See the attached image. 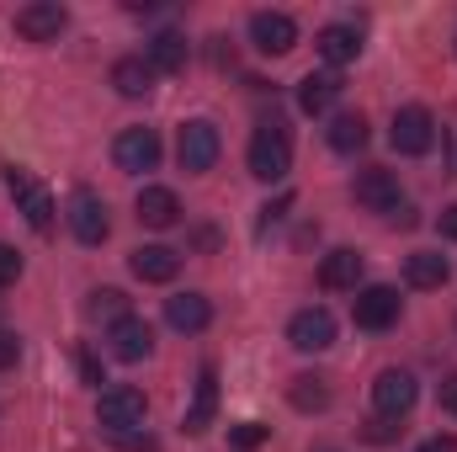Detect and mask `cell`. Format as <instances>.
I'll use <instances>...</instances> for the list:
<instances>
[{
	"instance_id": "cell-1",
	"label": "cell",
	"mask_w": 457,
	"mask_h": 452,
	"mask_svg": "<svg viewBox=\"0 0 457 452\" xmlns=\"http://www.w3.org/2000/svg\"><path fill=\"white\" fill-rule=\"evenodd\" d=\"M0 176H5V192H11L16 213L37 229V234H48V229H54V197H48V187H43L27 165H5Z\"/></svg>"
},
{
	"instance_id": "cell-2",
	"label": "cell",
	"mask_w": 457,
	"mask_h": 452,
	"mask_svg": "<svg viewBox=\"0 0 457 452\" xmlns=\"http://www.w3.org/2000/svg\"><path fill=\"white\" fill-rule=\"evenodd\" d=\"M293 171V138L282 122H261L250 138V176L255 181H282Z\"/></svg>"
},
{
	"instance_id": "cell-3",
	"label": "cell",
	"mask_w": 457,
	"mask_h": 452,
	"mask_svg": "<svg viewBox=\"0 0 457 452\" xmlns=\"http://www.w3.org/2000/svg\"><path fill=\"white\" fill-rule=\"evenodd\" d=\"M219 149H224V138H219V128H213L208 117L181 122V133H176V160H181V171H192V176L213 171V165H219Z\"/></svg>"
},
{
	"instance_id": "cell-4",
	"label": "cell",
	"mask_w": 457,
	"mask_h": 452,
	"mask_svg": "<svg viewBox=\"0 0 457 452\" xmlns=\"http://www.w3.org/2000/svg\"><path fill=\"white\" fill-rule=\"evenodd\" d=\"M144 415H149V399H144V389H133V383L107 389V394H102V405H96V421H102V431H107V437L138 431V426H144Z\"/></svg>"
},
{
	"instance_id": "cell-5",
	"label": "cell",
	"mask_w": 457,
	"mask_h": 452,
	"mask_svg": "<svg viewBox=\"0 0 457 452\" xmlns=\"http://www.w3.org/2000/svg\"><path fill=\"white\" fill-rule=\"evenodd\" d=\"M415 399H420V383H415L404 367H388V372H378V383H372V405H378V415H388V421H404V415L415 410Z\"/></svg>"
},
{
	"instance_id": "cell-6",
	"label": "cell",
	"mask_w": 457,
	"mask_h": 452,
	"mask_svg": "<svg viewBox=\"0 0 457 452\" xmlns=\"http://www.w3.org/2000/svg\"><path fill=\"white\" fill-rule=\"evenodd\" d=\"M112 160H117V171H128V176L154 171L160 165V133L154 128H122L112 144Z\"/></svg>"
},
{
	"instance_id": "cell-7",
	"label": "cell",
	"mask_w": 457,
	"mask_h": 452,
	"mask_svg": "<svg viewBox=\"0 0 457 452\" xmlns=\"http://www.w3.org/2000/svg\"><path fill=\"white\" fill-rule=\"evenodd\" d=\"M250 43H255L261 54L282 59V54L298 48V21H293L287 11H255V16H250Z\"/></svg>"
},
{
	"instance_id": "cell-8",
	"label": "cell",
	"mask_w": 457,
	"mask_h": 452,
	"mask_svg": "<svg viewBox=\"0 0 457 452\" xmlns=\"http://www.w3.org/2000/svg\"><path fill=\"white\" fill-rule=\"evenodd\" d=\"M64 219H70V229H75L80 245H102L107 229H112L107 224V203H102L91 187H75V192H70V213H64Z\"/></svg>"
},
{
	"instance_id": "cell-9",
	"label": "cell",
	"mask_w": 457,
	"mask_h": 452,
	"mask_svg": "<svg viewBox=\"0 0 457 452\" xmlns=\"http://www.w3.org/2000/svg\"><path fill=\"white\" fill-rule=\"evenodd\" d=\"M351 320H356L361 331H388V325L399 320V293L383 288V282L356 288V298H351Z\"/></svg>"
},
{
	"instance_id": "cell-10",
	"label": "cell",
	"mask_w": 457,
	"mask_h": 452,
	"mask_svg": "<svg viewBox=\"0 0 457 452\" xmlns=\"http://www.w3.org/2000/svg\"><path fill=\"white\" fill-rule=\"evenodd\" d=\"M388 138H394L399 155H426V149L436 144V117L426 113V107H399V113H394V128H388Z\"/></svg>"
},
{
	"instance_id": "cell-11",
	"label": "cell",
	"mask_w": 457,
	"mask_h": 452,
	"mask_svg": "<svg viewBox=\"0 0 457 452\" xmlns=\"http://www.w3.org/2000/svg\"><path fill=\"white\" fill-rule=\"evenodd\" d=\"M356 203L367 208V213H394L404 197H399V176L394 171H383V165H367V171H356Z\"/></svg>"
},
{
	"instance_id": "cell-12",
	"label": "cell",
	"mask_w": 457,
	"mask_h": 452,
	"mask_svg": "<svg viewBox=\"0 0 457 452\" xmlns=\"http://www.w3.org/2000/svg\"><path fill=\"white\" fill-rule=\"evenodd\" d=\"M64 21H70V11H64L59 0H32V5L16 11V32H21L27 43H54V38L64 32Z\"/></svg>"
},
{
	"instance_id": "cell-13",
	"label": "cell",
	"mask_w": 457,
	"mask_h": 452,
	"mask_svg": "<svg viewBox=\"0 0 457 452\" xmlns=\"http://www.w3.org/2000/svg\"><path fill=\"white\" fill-rule=\"evenodd\" d=\"M287 340L298 346V351H325V346H336V314L330 309H298L293 320H287Z\"/></svg>"
},
{
	"instance_id": "cell-14",
	"label": "cell",
	"mask_w": 457,
	"mask_h": 452,
	"mask_svg": "<svg viewBox=\"0 0 457 452\" xmlns=\"http://www.w3.org/2000/svg\"><path fill=\"white\" fill-rule=\"evenodd\" d=\"M213 415H219V367L208 362L203 372H197V394H192V405H187V437H203L208 426H213Z\"/></svg>"
},
{
	"instance_id": "cell-15",
	"label": "cell",
	"mask_w": 457,
	"mask_h": 452,
	"mask_svg": "<svg viewBox=\"0 0 457 452\" xmlns=\"http://www.w3.org/2000/svg\"><path fill=\"white\" fill-rule=\"evenodd\" d=\"M107 346H112L117 362H144L149 346H154V331H149V320L128 314V320H117L112 331H107Z\"/></svg>"
},
{
	"instance_id": "cell-16",
	"label": "cell",
	"mask_w": 457,
	"mask_h": 452,
	"mask_svg": "<svg viewBox=\"0 0 457 452\" xmlns=\"http://www.w3.org/2000/svg\"><path fill=\"white\" fill-rule=\"evenodd\" d=\"M128 266H133L138 282H170V277L181 272V255H176L170 245H138V250L128 255Z\"/></svg>"
},
{
	"instance_id": "cell-17",
	"label": "cell",
	"mask_w": 457,
	"mask_h": 452,
	"mask_svg": "<svg viewBox=\"0 0 457 452\" xmlns=\"http://www.w3.org/2000/svg\"><path fill=\"white\" fill-rule=\"evenodd\" d=\"M165 320H170V331H181V336H197V331H208V320H213V304H208L203 293H176V298H165Z\"/></svg>"
},
{
	"instance_id": "cell-18",
	"label": "cell",
	"mask_w": 457,
	"mask_h": 452,
	"mask_svg": "<svg viewBox=\"0 0 457 452\" xmlns=\"http://www.w3.org/2000/svg\"><path fill=\"white\" fill-rule=\"evenodd\" d=\"M138 224L144 229H176L181 224V203L170 187H144L138 192Z\"/></svg>"
},
{
	"instance_id": "cell-19",
	"label": "cell",
	"mask_w": 457,
	"mask_h": 452,
	"mask_svg": "<svg viewBox=\"0 0 457 452\" xmlns=\"http://www.w3.org/2000/svg\"><path fill=\"white\" fill-rule=\"evenodd\" d=\"M356 282H361V255L356 250H330L320 261V288L325 293H356Z\"/></svg>"
},
{
	"instance_id": "cell-20",
	"label": "cell",
	"mask_w": 457,
	"mask_h": 452,
	"mask_svg": "<svg viewBox=\"0 0 457 452\" xmlns=\"http://www.w3.org/2000/svg\"><path fill=\"white\" fill-rule=\"evenodd\" d=\"M314 48H320V59H325V64H351V59L361 54V32H356V27H345V21H330V27H320Z\"/></svg>"
},
{
	"instance_id": "cell-21",
	"label": "cell",
	"mask_w": 457,
	"mask_h": 452,
	"mask_svg": "<svg viewBox=\"0 0 457 452\" xmlns=\"http://www.w3.org/2000/svg\"><path fill=\"white\" fill-rule=\"evenodd\" d=\"M341 75L336 70H320V75H303V86H298V107L303 113H330L336 102H341Z\"/></svg>"
},
{
	"instance_id": "cell-22",
	"label": "cell",
	"mask_w": 457,
	"mask_h": 452,
	"mask_svg": "<svg viewBox=\"0 0 457 452\" xmlns=\"http://www.w3.org/2000/svg\"><path fill=\"white\" fill-rule=\"evenodd\" d=\"M144 59H149L154 75H176V70L187 64V38H181V32H154V38L144 43Z\"/></svg>"
},
{
	"instance_id": "cell-23",
	"label": "cell",
	"mask_w": 457,
	"mask_h": 452,
	"mask_svg": "<svg viewBox=\"0 0 457 452\" xmlns=\"http://www.w3.org/2000/svg\"><path fill=\"white\" fill-rule=\"evenodd\" d=\"M447 277H453V261L436 255V250H415V255L404 261V282H410V288H442Z\"/></svg>"
},
{
	"instance_id": "cell-24",
	"label": "cell",
	"mask_w": 457,
	"mask_h": 452,
	"mask_svg": "<svg viewBox=\"0 0 457 452\" xmlns=\"http://www.w3.org/2000/svg\"><path fill=\"white\" fill-rule=\"evenodd\" d=\"M112 86H117V96H144V91L154 86L149 59H144V54H138V59H117L112 64Z\"/></svg>"
},
{
	"instance_id": "cell-25",
	"label": "cell",
	"mask_w": 457,
	"mask_h": 452,
	"mask_svg": "<svg viewBox=\"0 0 457 452\" xmlns=\"http://www.w3.org/2000/svg\"><path fill=\"white\" fill-rule=\"evenodd\" d=\"M325 138H330L336 155H356V149L367 144V117L361 113H341L330 128H325Z\"/></svg>"
},
{
	"instance_id": "cell-26",
	"label": "cell",
	"mask_w": 457,
	"mask_h": 452,
	"mask_svg": "<svg viewBox=\"0 0 457 452\" xmlns=\"http://www.w3.org/2000/svg\"><path fill=\"white\" fill-rule=\"evenodd\" d=\"M86 314H91V320H107V331H112L117 320H128V293H117V288H96L91 304H86Z\"/></svg>"
},
{
	"instance_id": "cell-27",
	"label": "cell",
	"mask_w": 457,
	"mask_h": 452,
	"mask_svg": "<svg viewBox=\"0 0 457 452\" xmlns=\"http://www.w3.org/2000/svg\"><path fill=\"white\" fill-rule=\"evenodd\" d=\"M287 399L309 415V410H325V405H330V389H325V378H309V372H303V378H293Z\"/></svg>"
},
{
	"instance_id": "cell-28",
	"label": "cell",
	"mask_w": 457,
	"mask_h": 452,
	"mask_svg": "<svg viewBox=\"0 0 457 452\" xmlns=\"http://www.w3.org/2000/svg\"><path fill=\"white\" fill-rule=\"evenodd\" d=\"M271 437V426H261V421H239L234 431H228V448H239V452H255L261 442Z\"/></svg>"
},
{
	"instance_id": "cell-29",
	"label": "cell",
	"mask_w": 457,
	"mask_h": 452,
	"mask_svg": "<svg viewBox=\"0 0 457 452\" xmlns=\"http://www.w3.org/2000/svg\"><path fill=\"white\" fill-rule=\"evenodd\" d=\"M399 431H404V426H399V421H388V415H378V421H367V426H361V437H367L372 448H383V442H394Z\"/></svg>"
},
{
	"instance_id": "cell-30",
	"label": "cell",
	"mask_w": 457,
	"mask_h": 452,
	"mask_svg": "<svg viewBox=\"0 0 457 452\" xmlns=\"http://www.w3.org/2000/svg\"><path fill=\"white\" fill-rule=\"evenodd\" d=\"M16 277H21V255L11 245H0V288H11Z\"/></svg>"
},
{
	"instance_id": "cell-31",
	"label": "cell",
	"mask_w": 457,
	"mask_h": 452,
	"mask_svg": "<svg viewBox=\"0 0 457 452\" xmlns=\"http://www.w3.org/2000/svg\"><path fill=\"white\" fill-rule=\"evenodd\" d=\"M287 208H293V192H282V197H277V203H266V208H261V234H266V229L277 224V219H282V213H287Z\"/></svg>"
},
{
	"instance_id": "cell-32",
	"label": "cell",
	"mask_w": 457,
	"mask_h": 452,
	"mask_svg": "<svg viewBox=\"0 0 457 452\" xmlns=\"http://www.w3.org/2000/svg\"><path fill=\"white\" fill-rule=\"evenodd\" d=\"M16 356H21V340L11 336V331H0V372L16 367Z\"/></svg>"
},
{
	"instance_id": "cell-33",
	"label": "cell",
	"mask_w": 457,
	"mask_h": 452,
	"mask_svg": "<svg viewBox=\"0 0 457 452\" xmlns=\"http://www.w3.org/2000/svg\"><path fill=\"white\" fill-rule=\"evenodd\" d=\"M117 448H128V452H154V437H144V431H122V437H112Z\"/></svg>"
},
{
	"instance_id": "cell-34",
	"label": "cell",
	"mask_w": 457,
	"mask_h": 452,
	"mask_svg": "<svg viewBox=\"0 0 457 452\" xmlns=\"http://www.w3.org/2000/svg\"><path fill=\"white\" fill-rule=\"evenodd\" d=\"M442 410H447V415H457V372H447V378H442Z\"/></svg>"
},
{
	"instance_id": "cell-35",
	"label": "cell",
	"mask_w": 457,
	"mask_h": 452,
	"mask_svg": "<svg viewBox=\"0 0 457 452\" xmlns=\"http://www.w3.org/2000/svg\"><path fill=\"white\" fill-rule=\"evenodd\" d=\"M80 378H86V383H102V362H96L91 351H80Z\"/></svg>"
},
{
	"instance_id": "cell-36",
	"label": "cell",
	"mask_w": 457,
	"mask_h": 452,
	"mask_svg": "<svg viewBox=\"0 0 457 452\" xmlns=\"http://www.w3.org/2000/svg\"><path fill=\"white\" fill-rule=\"evenodd\" d=\"M415 452H457V437H431L426 448H415Z\"/></svg>"
},
{
	"instance_id": "cell-37",
	"label": "cell",
	"mask_w": 457,
	"mask_h": 452,
	"mask_svg": "<svg viewBox=\"0 0 457 452\" xmlns=\"http://www.w3.org/2000/svg\"><path fill=\"white\" fill-rule=\"evenodd\" d=\"M442 234L457 239V203H453V208H442Z\"/></svg>"
},
{
	"instance_id": "cell-38",
	"label": "cell",
	"mask_w": 457,
	"mask_h": 452,
	"mask_svg": "<svg viewBox=\"0 0 457 452\" xmlns=\"http://www.w3.org/2000/svg\"><path fill=\"white\" fill-rule=\"evenodd\" d=\"M453 54H457V32H453Z\"/></svg>"
}]
</instances>
